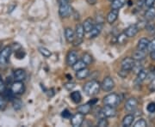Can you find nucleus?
<instances>
[{"label": "nucleus", "mask_w": 155, "mask_h": 127, "mask_svg": "<svg viewBox=\"0 0 155 127\" xmlns=\"http://www.w3.org/2000/svg\"><path fill=\"white\" fill-rule=\"evenodd\" d=\"M101 88V83L98 81L91 80L89 81L84 85V91L88 96H94L99 93Z\"/></svg>", "instance_id": "nucleus-1"}, {"label": "nucleus", "mask_w": 155, "mask_h": 127, "mask_svg": "<svg viewBox=\"0 0 155 127\" xmlns=\"http://www.w3.org/2000/svg\"><path fill=\"white\" fill-rule=\"evenodd\" d=\"M121 102V98L119 96V94H116V93H112V94L106 95L104 98V105L110 106H115L119 105Z\"/></svg>", "instance_id": "nucleus-2"}, {"label": "nucleus", "mask_w": 155, "mask_h": 127, "mask_svg": "<svg viewBox=\"0 0 155 127\" xmlns=\"http://www.w3.org/2000/svg\"><path fill=\"white\" fill-rule=\"evenodd\" d=\"M12 52V47L7 46L0 52V66H5L8 64L9 59Z\"/></svg>", "instance_id": "nucleus-3"}, {"label": "nucleus", "mask_w": 155, "mask_h": 127, "mask_svg": "<svg viewBox=\"0 0 155 127\" xmlns=\"http://www.w3.org/2000/svg\"><path fill=\"white\" fill-rule=\"evenodd\" d=\"M72 9L71 5L68 4V2H64L60 4V8H59V15L62 18L70 17L72 14Z\"/></svg>", "instance_id": "nucleus-4"}, {"label": "nucleus", "mask_w": 155, "mask_h": 127, "mask_svg": "<svg viewBox=\"0 0 155 127\" xmlns=\"http://www.w3.org/2000/svg\"><path fill=\"white\" fill-rule=\"evenodd\" d=\"M25 85L22 81H15L11 83V90L14 94H22L25 92Z\"/></svg>", "instance_id": "nucleus-5"}, {"label": "nucleus", "mask_w": 155, "mask_h": 127, "mask_svg": "<svg viewBox=\"0 0 155 127\" xmlns=\"http://www.w3.org/2000/svg\"><path fill=\"white\" fill-rule=\"evenodd\" d=\"M115 87V82L110 77H106L101 83V88L105 92H110Z\"/></svg>", "instance_id": "nucleus-6"}, {"label": "nucleus", "mask_w": 155, "mask_h": 127, "mask_svg": "<svg viewBox=\"0 0 155 127\" xmlns=\"http://www.w3.org/2000/svg\"><path fill=\"white\" fill-rule=\"evenodd\" d=\"M100 113L103 117L105 118H111L115 117L116 115V109L115 106H110L105 105L100 111Z\"/></svg>", "instance_id": "nucleus-7"}, {"label": "nucleus", "mask_w": 155, "mask_h": 127, "mask_svg": "<svg viewBox=\"0 0 155 127\" xmlns=\"http://www.w3.org/2000/svg\"><path fill=\"white\" fill-rule=\"evenodd\" d=\"M84 29L83 24L81 23H78L76 25V28H75V39H77L78 42L75 43V45H79L82 40H83L84 35Z\"/></svg>", "instance_id": "nucleus-8"}, {"label": "nucleus", "mask_w": 155, "mask_h": 127, "mask_svg": "<svg viewBox=\"0 0 155 127\" xmlns=\"http://www.w3.org/2000/svg\"><path fill=\"white\" fill-rule=\"evenodd\" d=\"M134 63L135 60L133 58H125L123 59L121 63V65H122V69L124 71H132L134 65Z\"/></svg>", "instance_id": "nucleus-9"}, {"label": "nucleus", "mask_w": 155, "mask_h": 127, "mask_svg": "<svg viewBox=\"0 0 155 127\" xmlns=\"http://www.w3.org/2000/svg\"><path fill=\"white\" fill-rule=\"evenodd\" d=\"M84 115L78 112L76 114H74L71 119V124L73 127H79L84 123Z\"/></svg>", "instance_id": "nucleus-10"}, {"label": "nucleus", "mask_w": 155, "mask_h": 127, "mask_svg": "<svg viewBox=\"0 0 155 127\" xmlns=\"http://www.w3.org/2000/svg\"><path fill=\"white\" fill-rule=\"evenodd\" d=\"M138 106V100L136 98H129L125 103V109L127 112H134Z\"/></svg>", "instance_id": "nucleus-11"}, {"label": "nucleus", "mask_w": 155, "mask_h": 127, "mask_svg": "<svg viewBox=\"0 0 155 127\" xmlns=\"http://www.w3.org/2000/svg\"><path fill=\"white\" fill-rule=\"evenodd\" d=\"M139 30H140V28H139L138 25L137 24H133V25L128 26L124 30V33H126V35L128 38H132V37H134L138 33Z\"/></svg>", "instance_id": "nucleus-12"}, {"label": "nucleus", "mask_w": 155, "mask_h": 127, "mask_svg": "<svg viewBox=\"0 0 155 127\" xmlns=\"http://www.w3.org/2000/svg\"><path fill=\"white\" fill-rule=\"evenodd\" d=\"M78 61V53L76 51H70L67 56V63L69 66H72Z\"/></svg>", "instance_id": "nucleus-13"}, {"label": "nucleus", "mask_w": 155, "mask_h": 127, "mask_svg": "<svg viewBox=\"0 0 155 127\" xmlns=\"http://www.w3.org/2000/svg\"><path fill=\"white\" fill-rule=\"evenodd\" d=\"M13 78L15 81H23L26 78V71L22 69H17L14 71Z\"/></svg>", "instance_id": "nucleus-14"}, {"label": "nucleus", "mask_w": 155, "mask_h": 127, "mask_svg": "<svg viewBox=\"0 0 155 127\" xmlns=\"http://www.w3.org/2000/svg\"><path fill=\"white\" fill-rule=\"evenodd\" d=\"M94 26H95L94 20H93L92 18H91V17H89V18L85 19V20L84 21L83 27L85 33H90Z\"/></svg>", "instance_id": "nucleus-15"}, {"label": "nucleus", "mask_w": 155, "mask_h": 127, "mask_svg": "<svg viewBox=\"0 0 155 127\" xmlns=\"http://www.w3.org/2000/svg\"><path fill=\"white\" fill-rule=\"evenodd\" d=\"M118 15H119L118 10H112L111 11H110V13L107 15V17H106V20H107L108 23H110V24L114 23L117 20Z\"/></svg>", "instance_id": "nucleus-16"}, {"label": "nucleus", "mask_w": 155, "mask_h": 127, "mask_svg": "<svg viewBox=\"0 0 155 127\" xmlns=\"http://www.w3.org/2000/svg\"><path fill=\"white\" fill-rule=\"evenodd\" d=\"M102 30H103V24L102 23L96 24L93 28L91 29V31L90 32V38H96L97 36L99 35Z\"/></svg>", "instance_id": "nucleus-17"}, {"label": "nucleus", "mask_w": 155, "mask_h": 127, "mask_svg": "<svg viewBox=\"0 0 155 127\" xmlns=\"http://www.w3.org/2000/svg\"><path fill=\"white\" fill-rule=\"evenodd\" d=\"M65 37L68 43H72L75 40V32L71 28H67L65 29Z\"/></svg>", "instance_id": "nucleus-18"}, {"label": "nucleus", "mask_w": 155, "mask_h": 127, "mask_svg": "<svg viewBox=\"0 0 155 127\" xmlns=\"http://www.w3.org/2000/svg\"><path fill=\"white\" fill-rule=\"evenodd\" d=\"M147 75H148V71H146L144 69L141 70V71L137 74V78L135 79V83H137V84L142 83L147 78Z\"/></svg>", "instance_id": "nucleus-19"}, {"label": "nucleus", "mask_w": 155, "mask_h": 127, "mask_svg": "<svg viewBox=\"0 0 155 127\" xmlns=\"http://www.w3.org/2000/svg\"><path fill=\"white\" fill-rule=\"evenodd\" d=\"M89 75H90V70L87 69L86 67L81 69V70H79V71H77V72H76V78L78 80L85 79L86 78H88Z\"/></svg>", "instance_id": "nucleus-20"}, {"label": "nucleus", "mask_w": 155, "mask_h": 127, "mask_svg": "<svg viewBox=\"0 0 155 127\" xmlns=\"http://www.w3.org/2000/svg\"><path fill=\"white\" fill-rule=\"evenodd\" d=\"M126 3H127V0H113L111 2V9L119 11L125 5Z\"/></svg>", "instance_id": "nucleus-21"}, {"label": "nucleus", "mask_w": 155, "mask_h": 127, "mask_svg": "<svg viewBox=\"0 0 155 127\" xmlns=\"http://www.w3.org/2000/svg\"><path fill=\"white\" fill-rule=\"evenodd\" d=\"M145 18L147 21H152L155 19V7H148V9L145 12Z\"/></svg>", "instance_id": "nucleus-22"}, {"label": "nucleus", "mask_w": 155, "mask_h": 127, "mask_svg": "<svg viewBox=\"0 0 155 127\" xmlns=\"http://www.w3.org/2000/svg\"><path fill=\"white\" fill-rule=\"evenodd\" d=\"M149 41L150 40L147 38H141L138 41L137 48L139 50H142V51L147 50L148 47V45H149Z\"/></svg>", "instance_id": "nucleus-23"}, {"label": "nucleus", "mask_w": 155, "mask_h": 127, "mask_svg": "<svg viewBox=\"0 0 155 127\" xmlns=\"http://www.w3.org/2000/svg\"><path fill=\"white\" fill-rule=\"evenodd\" d=\"M133 58L135 61H142L144 60L146 58V52L145 51L142 50H137L136 52H134L133 53Z\"/></svg>", "instance_id": "nucleus-24"}, {"label": "nucleus", "mask_w": 155, "mask_h": 127, "mask_svg": "<svg viewBox=\"0 0 155 127\" xmlns=\"http://www.w3.org/2000/svg\"><path fill=\"white\" fill-rule=\"evenodd\" d=\"M91 105L89 102L88 103H86V104L79 106L78 107V112L80 113H82L84 115L88 114L89 113L91 112Z\"/></svg>", "instance_id": "nucleus-25"}, {"label": "nucleus", "mask_w": 155, "mask_h": 127, "mask_svg": "<svg viewBox=\"0 0 155 127\" xmlns=\"http://www.w3.org/2000/svg\"><path fill=\"white\" fill-rule=\"evenodd\" d=\"M134 119V116L133 114H127L122 119V125L126 127L130 126L133 124Z\"/></svg>", "instance_id": "nucleus-26"}, {"label": "nucleus", "mask_w": 155, "mask_h": 127, "mask_svg": "<svg viewBox=\"0 0 155 127\" xmlns=\"http://www.w3.org/2000/svg\"><path fill=\"white\" fill-rule=\"evenodd\" d=\"M70 97H71V100L74 103H76V104L79 103L81 101V100H82V95H81L79 91H73V92H72L71 94H70Z\"/></svg>", "instance_id": "nucleus-27"}, {"label": "nucleus", "mask_w": 155, "mask_h": 127, "mask_svg": "<svg viewBox=\"0 0 155 127\" xmlns=\"http://www.w3.org/2000/svg\"><path fill=\"white\" fill-rule=\"evenodd\" d=\"M11 102H12V106H13L14 110L19 111L22 109L23 104H22V101L20 99H18V98H14V99L11 100Z\"/></svg>", "instance_id": "nucleus-28"}, {"label": "nucleus", "mask_w": 155, "mask_h": 127, "mask_svg": "<svg viewBox=\"0 0 155 127\" xmlns=\"http://www.w3.org/2000/svg\"><path fill=\"white\" fill-rule=\"evenodd\" d=\"M86 65H86L83 60H78L77 62L72 65V69H73L75 71H79V70H81V69H83V68H85Z\"/></svg>", "instance_id": "nucleus-29"}, {"label": "nucleus", "mask_w": 155, "mask_h": 127, "mask_svg": "<svg viewBox=\"0 0 155 127\" xmlns=\"http://www.w3.org/2000/svg\"><path fill=\"white\" fill-rule=\"evenodd\" d=\"M38 51L43 56V57H45V58H49L50 56L52 55L51 51L48 49L47 47H45V46H40L38 48Z\"/></svg>", "instance_id": "nucleus-30"}, {"label": "nucleus", "mask_w": 155, "mask_h": 127, "mask_svg": "<svg viewBox=\"0 0 155 127\" xmlns=\"http://www.w3.org/2000/svg\"><path fill=\"white\" fill-rule=\"evenodd\" d=\"M127 38H128V37L126 35V33L123 32V33H120V34L117 36V38H116V41H117V43H119V44L123 45L127 42Z\"/></svg>", "instance_id": "nucleus-31"}, {"label": "nucleus", "mask_w": 155, "mask_h": 127, "mask_svg": "<svg viewBox=\"0 0 155 127\" xmlns=\"http://www.w3.org/2000/svg\"><path fill=\"white\" fill-rule=\"evenodd\" d=\"M81 60H83L88 65L90 64H91V62H92V56L91 55L90 53H88V52H84L82 55Z\"/></svg>", "instance_id": "nucleus-32"}, {"label": "nucleus", "mask_w": 155, "mask_h": 127, "mask_svg": "<svg viewBox=\"0 0 155 127\" xmlns=\"http://www.w3.org/2000/svg\"><path fill=\"white\" fill-rule=\"evenodd\" d=\"M3 95L5 97V99L7 100H11V101L15 98V96H14L15 94L12 93V91H11V89H10V90H6L5 89V90L4 91V93H3Z\"/></svg>", "instance_id": "nucleus-33"}, {"label": "nucleus", "mask_w": 155, "mask_h": 127, "mask_svg": "<svg viewBox=\"0 0 155 127\" xmlns=\"http://www.w3.org/2000/svg\"><path fill=\"white\" fill-rule=\"evenodd\" d=\"M140 62V61H135V63H134V65L133 69H132V71L135 72L136 74H138L139 72L141 70H143L142 65H141Z\"/></svg>", "instance_id": "nucleus-34"}, {"label": "nucleus", "mask_w": 155, "mask_h": 127, "mask_svg": "<svg viewBox=\"0 0 155 127\" xmlns=\"http://www.w3.org/2000/svg\"><path fill=\"white\" fill-rule=\"evenodd\" d=\"M134 127H147V122L144 119H140L134 125Z\"/></svg>", "instance_id": "nucleus-35"}, {"label": "nucleus", "mask_w": 155, "mask_h": 127, "mask_svg": "<svg viewBox=\"0 0 155 127\" xmlns=\"http://www.w3.org/2000/svg\"><path fill=\"white\" fill-rule=\"evenodd\" d=\"M7 100L5 97L3 95V94H0V110H4L6 107V104H7Z\"/></svg>", "instance_id": "nucleus-36"}, {"label": "nucleus", "mask_w": 155, "mask_h": 127, "mask_svg": "<svg viewBox=\"0 0 155 127\" xmlns=\"http://www.w3.org/2000/svg\"><path fill=\"white\" fill-rule=\"evenodd\" d=\"M97 125L100 127H106L109 125V122L105 119V117H103L101 118L98 122H97Z\"/></svg>", "instance_id": "nucleus-37"}, {"label": "nucleus", "mask_w": 155, "mask_h": 127, "mask_svg": "<svg viewBox=\"0 0 155 127\" xmlns=\"http://www.w3.org/2000/svg\"><path fill=\"white\" fill-rule=\"evenodd\" d=\"M147 112L150 113H155L154 102H151V103H149V104L147 105Z\"/></svg>", "instance_id": "nucleus-38"}, {"label": "nucleus", "mask_w": 155, "mask_h": 127, "mask_svg": "<svg viewBox=\"0 0 155 127\" xmlns=\"http://www.w3.org/2000/svg\"><path fill=\"white\" fill-rule=\"evenodd\" d=\"M147 50L149 51L150 52H153V51H155V39L152 40L151 41H149V45H148Z\"/></svg>", "instance_id": "nucleus-39"}, {"label": "nucleus", "mask_w": 155, "mask_h": 127, "mask_svg": "<svg viewBox=\"0 0 155 127\" xmlns=\"http://www.w3.org/2000/svg\"><path fill=\"white\" fill-rule=\"evenodd\" d=\"M5 90V83L0 75V94H3Z\"/></svg>", "instance_id": "nucleus-40"}, {"label": "nucleus", "mask_w": 155, "mask_h": 127, "mask_svg": "<svg viewBox=\"0 0 155 127\" xmlns=\"http://www.w3.org/2000/svg\"><path fill=\"white\" fill-rule=\"evenodd\" d=\"M61 116L65 118V119H69V118H71V113L67 109H66V110H64L61 113Z\"/></svg>", "instance_id": "nucleus-41"}, {"label": "nucleus", "mask_w": 155, "mask_h": 127, "mask_svg": "<svg viewBox=\"0 0 155 127\" xmlns=\"http://www.w3.org/2000/svg\"><path fill=\"white\" fill-rule=\"evenodd\" d=\"M74 87H75V83L72 82H68L65 84V88H67V90H72Z\"/></svg>", "instance_id": "nucleus-42"}, {"label": "nucleus", "mask_w": 155, "mask_h": 127, "mask_svg": "<svg viewBox=\"0 0 155 127\" xmlns=\"http://www.w3.org/2000/svg\"><path fill=\"white\" fill-rule=\"evenodd\" d=\"M155 0H144L145 5L147 7H152L154 5Z\"/></svg>", "instance_id": "nucleus-43"}, {"label": "nucleus", "mask_w": 155, "mask_h": 127, "mask_svg": "<svg viewBox=\"0 0 155 127\" xmlns=\"http://www.w3.org/2000/svg\"><path fill=\"white\" fill-rule=\"evenodd\" d=\"M97 98H94L93 100H90V101H89V103H90L91 106L94 105L95 103H97Z\"/></svg>", "instance_id": "nucleus-44"}, {"label": "nucleus", "mask_w": 155, "mask_h": 127, "mask_svg": "<svg viewBox=\"0 0 155 127\" xmlns=\"http://www.w3.org/2000/svg\"><path fill=\"white\" fill-rule=\"evenodd\" d=\"M150 57H151V59H152L153 60H155V51H153V52H151V53H150Z\"/></svg>", "instance_id": "nucleus-45"}, {"label": "nucleus", "mask_w": 155, "mask_h": 127, "mask_svg": "<svg viewBox=\"0 0 155 127\" xmlns=\"http://www.w3.org/2000/svg\"><path fill=\"white\" fill-rule=\"evenodd\" d=\"M109 1H110V2H112V1H113V0H109Z\"/></svg>", "instance_id": "nucleus-46"}]
</instances>
